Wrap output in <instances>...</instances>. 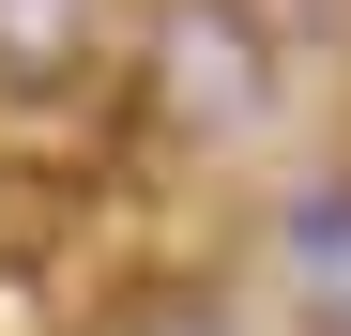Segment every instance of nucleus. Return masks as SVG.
<instances>
[{"instance_id": "nucleus-1", "label": "nucleus", "mask_w": 351, "mask_h": 336, "mask_svg": "<svg viewBox=\"0 0 351 336\" xmlns=\"http://www.w3.org/2000/svg\"><path fill=\"white\" fill-rule=\"evenodd\" d=\"M290 92L275 0H138V123L153 138H260Z\"/></svg>"}, {"instance_id": "nucleus-2", "label": "nucleus", "mask_w": 351, "mask_h": 336, "mask_svg": "<svg viewBox=\"0 0 351 336\" xmlns=\"http://www.w3.org/2000/svg\"><path fill=\"white\" fill-rule=\"evenodd\" d=\"M107 62V0H0V92H77Z\"/></svg>"}, {"instance_id": "nucleus-3", "label": "nucleus", "mask_w": 351, "mask_h": 336, "mask_svg": "<svg viewBox=\"0 0 351 336\" xmlns=\"http://www.w3.org/2000/svg\"><path fill=\"white\" fill-rule=\"evenodd\" d=\"M275 260L306 275V306H336L351 291V184H306V199H290L275 214Z\"/></svg>"}, {"instance_id": "nucleus-4", "label": "nucleus", "mask_w": 351, "mask_h": 336, "mask_svg": "<svg viewBox=\"0 0 351 336\" xmlns=\"http://www.w3.org/2000/svg\"><path fill=\"white\" fill-rule=\"evenodd\" d=\"M107 336H229V306L168 275V291H123V306H107Z\"/></svg>"}, {"instance_id": "nucleus-5", "label": "nucleus", "mask_w": 351, "mask_h": 336, "mask_svg": "<svg viewBox=\"0 0 351 336\" xmlns=\"http://www.w3.org/2000/svg\"><path fill=\"white\" fill-rule=\"evenodd\" d=\"M0 336H62V291H46V260H31V245L0 260Z\"/></svg>"}]
</instances>
